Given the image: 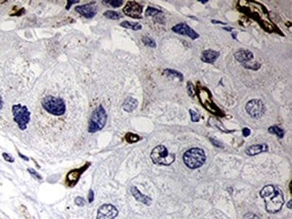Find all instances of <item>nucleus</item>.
<instances>
[{
	"mask_svg": "<svg viewBox=\"0 0 292 219\" xmlns=\"http://www.w3.org/2000/svg\"><path fill=\"white\" fill-rule=\"evenodd\" d=\"M194 88H193V85H192V83H191V82H189L188 83L187 85V90H188V94L190 96H191V91L193 90Z\"/></svg>",
	"mask_w": 292,
	"mask_h": 219,
	"instance_id": "nucleus-33",
	"label": "nucleus"
},
{
	"mask_svg": "<svg viewBox=\"0 0 292 219\" xmlns=\"http://www.w3.org/2000/svg\"><path fill=\"white\" fill-rule=\"evenodd\" d=\"M130 191H131L132 196H133L138 201H139V202L145 204L146 206H150V205H151V203H152V199H151V198H149V197L146 196V195L142 194L137 187H132L131 189H130Z\"/></svg>",
	"mask_w": 292,
	"mask_h": 219,
	"instance_id": "nucleus-13",
	"label": "nucleus"
},
{
	"mask_svg": "<svg viewBox=\"0 0 292 219\" xmlns=\"http://www.w3.org/2000/svg\"><path fill=\"white\" fill-rule=\"evenodd\" d=\"M121 27H124L127 29H131V30H134V31H138V30H141L142 29V26L141 24L138 23V22H132L129 21H124L121 23Z\"/></svg>",
	"mask_w": 292,
	"mask_h": 219,
	"instance_id": "nucleus-18",
	"label": "nucleus"
},
{
	"mask_svg": "<svg viewBox=\"0 0 292 219\" xmlns=\"http://www.w3.org/2000/svg\"><path fill=\"white\" fill-rule=\"evenodd\" d=\"M150 157L153 163L157 165H170L175 162V155L170 154L167 147L162 145L156 146L152 150Z\"/></svg>",
	"mask_w": 292,
	"mask_h": 219,
	"instance_id": "nucleus-4",
	"label": "nucleus"
},
{
	"mask_svg": "<svg viewBox=\"0 0 292 219\" xmlns=\"http://www.w3.org/2000/svg\"><path fill=\"white\" fill-rule=\"evenodd\" d=\"M235 58L238 62L243 64L246 67L249 65V62L251 60L253 59V53L247 50H240L235 53Z\"/></svg>",
	"mask_w": 292,
	"mask_h": 219,
	"instance_id": "nucleus-12",
	"label": "nucleus"
},
{
	"mask_svg": "<svg viewBox=\"0 0 292 219\" xmlns=\"http://www.w3.org/2000/svg\"><path fill=\"white\" fill-rule=\"evenodd\" d=\"M142 42H143V43H144L146 46H148V47H151V48H156V47H157V43H156V42H155L153 39L149 38V37H144V38L142 39Z\"/></svg>",
	"mask_w": 292,
	"mask_h": 219,
	"instance_id": "nucleus-22",
	"label": "nucleus"
},
{
	"mask_svg": "<svg viewBox=\"0 0 292 219\" xmlns=\"http://www.w3.org/2000/svg\"><path fill=\"white\" fill-rule=\"evenodd\" d=\"M12 112L14 116V120L18 125L21 130H25L28 123L30 122L31 112L28 108L24 105L14 104L12 107Z\"/></svg>",
	"mask_w": 292,
	"mask_h": 219,
	"instance_id": "nucleus-6",
	"label": "nucleus"
},
{
	"mask_svg": "<svg viewBox=\"0 0 292 219\" xmlns=\"http://www.w3.org/2000/svg\"><path fill=\"white\" fill-rule=\"evenodd\" d=\"M104 15H105L106 18L108 19H112V20H118L121 17V14L118 12H115V11L108 10L104 13Z\"/></svg>",
	"mask_w": 292,
	"mask_h": 219,
	"instance_id": "nucleus-20",
	"label": "nucleus"
},
{
	"mask_svg": "<svg viewBox=\"0 0 292 219\" xmlns=\"http://www.w3.org/2000/svg\"><path fill=\"white\" fill-rule=\"evenodd\" d=\"M165 73L167 74V75H169V76L177 77L178 79H180L181 81H183V74L179 73L178 71H175V70H173V69H169V68H167V69L165 70Z\"/></svg>",
	"mask_w": 292,
	"mask_h": 219,
	"instance_id": "nucleus-21",
	"label": "nucleus"
},
{
	"mask_svg": "<svg viewBox=\"0 0 292 219\" xmlns=\"http://www.w3.org/2000/svg\"><path fill=\"white\" fill-rule=\"evenodd\" d=\"M224 29H225V30H227V31H231V30H232L231 28H224Z\"/></svg>",
	"mask_w": 292,
	"mask_h": 219,
	"instance_id": "nucleus-40",
	"label": "nucleus"
},
{
	"mask_svg": "<svg viewBox=\"0 0 292 219\" xmlns=\"http://www.w3.org/2000/svg\"><path fill=\"white\" fill-rule=\"evenodd\" d=\"M137 106H138V101L132 97H128L122 104V108L127 112H132L137 108Z\"/></svg>",
	"mask_w": 292,
	"mask_h": 219,
	"instance_id": "nucleus-17",
	"label": "nucleus"
},
{
	"mask_svg": "<svg viewBox=\"0 0 292 219\" xmlns=\"http://www.w3.org/2000/svg\"><path fill=\"white\" fill-rule=\"evenodd\" d=\"M260 195L264 200L265 209L268 213L274 214L282 209L284 204V196L281 189L273 185H266L262 188Z\"/></svg>",
	"mask_w": 292,
	"mask_h": 219,
	"instance_id": "nucleus-1",
	"label": "nucleus"
},
{
	"mask_svg": "<svg viewBox=\"0 0 292 219\" xmlns=\"http://www.w3.org/2000/svg\"><path fill=\"white\" fill-rule=\"evenodd\" d=\"M245 110L252 118L259 119L265 112V106L260 100H251L246 103Z\"/></svg>",
	"mask_w": 292,
	"mask_h": 219,
	"instance_id": "nucleus-7",
	"label": "nucleus"
},
{
	"mask_svg": "<svg viewBox=\"0 0 292 219\" xmlns=\"http://www.w3.org/2000/svg\"><path fill=\"white\" fill-rule=\"evenodd\" d=\"M84 170V168H81V170H73L68 174L67 180H68V184L70 186H73L74 184H76V182L78 180L79 176L81 175V173L83 172Z\"/></svg>",
	"mask_w": 292,
	"mask_h": 219,
	"instance_id": "nucleus-16",
	"label": "nucleus"
},
{
	"mask_svg": "<svg viewBox=\"0 0 292 219\" xmlns=\"http://www.w3.org/2000/svg\"><path fill=\"white\" fill-rule=\"evenodd\" d=\"M172 31H175L177 34L186 35L192 40H196L199 36L196 31L193 29H191L186 23H178L176 25H175L174 27H172Z\"/></svg>",
	"mask_w": 292,
	"mask_h": 219,
	"instance_id": "nucleus-10",
	"label": "nucleus"
},
{
	"mask_svg": "<svg viewBox=\"0 0 292 219\" xmlns=\"http://www.w3.org/2000/svg\"><path fill=\"white\" fill-rule=\"evenodd\" d=\"M2 156L3 158L6 161V162H8V163H14V158L13 156H11L9 154H7V153H3L2 154Z\"/></svg>",
	"mask_w": 292,
	"mask_h": 219,
	"instance_id": "nucleus-29",
	"label": "nucleus"
},
{
	"mask_svg": "<svg viewBox=\"0 0 292 219\" xmlns=\"http://www.w3.org/2000/svg\"><path fill=\"white\" fill-rule=\"evenodd\" d=\"M28 172H30V174L32 175L33 177L35 178V179H37V180H42V177L34 170V169H31V168H28Z\"/></svg>",
	"mask_w": 292,
	"mask_h": 219,
	"instance_id": "nucleus-27",
	"label": "nucleus"
},
{
	"mask_svg": "<svg viewBox=\"0 0 292 219\" xmlns=\"http://www.w3.org/2000/svg\"><path fill=\"white\" fill-rule=\"evenodd\" d=\"M190 113L191 116V120L194 121V122H197L199 120V115L196 112V111H193V110H190Z\"/></svg>",
	"mask_w": 292,
	"mask_h": 219,
	"instance_id": "nucleus-26",
	"label": "nucleus"
},
{
	"mask_svg": "<svg viewBox=\"0 0 292 219\" xmlns=\"http://www.w3.org/2000/svg\"><path fill=\"white\" fill-rule=\"evenodd\" d=\"M3 105H4V102H3V99H2V97L0 95V110L3 108Z\"/></svg>",
	"mask_w": 292,
	"mask_h": 219,
	"instance_id": "nucleus-35",
	"label": "nucleus"
},
{
	"mask_svg": "<svg viewBox=\"0 0 292 219\" xmlns=\"http://www.w3.org/2000/svg\"><path fill=\"white\" fill-rule=\"evenodd\" d=\"M76 11L87 19L93 18L97 13L96 7L94 6V4H91V3L76 6Z\"/></svg>",
	"mask_w": 292,
	"mask_h": 219,
	"instance_id": "nucleus-11",
	"label": "nucleus"
},
{
	"mask_svg": "<svg viewBox=\"0 0 292 219\" xmlns=\"http://www.w3.org/2000/svg\"><path fill=\"white\" fill-rule=\"evenodd\" d=\"M104 3L109 4L113 7H120L123 4V1H121V0H107V1H104Z\"/></svg>",
	"mask_w": 292,
	"mask_h": 219,
	"instance_id": "nucleus-24",
	"label": "nucleus"
},
{
	"mask_svg": "<svg viewBox=\"0 0 292 219\" xmlns=\"http://www.w3.org/2000/svg\"><path fill=\"white\" fill-rule=\"evenodd\" d=\"M268 150V146L267 145H253V146H248L246 149H245V153L247 156H256V155H259L260 153L262 152H266Z\"/></svg>",
	"mask_w": 292,
	"mask_h": 219,
	"instance_id": "nucleus-15",
	"label": "nucleus"
},
{
	"mask_svg": "<svg viewBox=\"0 0 292 219\" xmlns=\"http://www.w3.org/2000/svg\"><path fill=\"white\" fill-rule=\"evenodd\" d=\"M118 213V209L112 204H104L97 211L96 219H115Z\"/></svg>",
	"mask_w": 292,
	"mask_h": 219,
	"instance_id": "nucleus-9",
	"label": "nucleus"
},
{
	"mask_svg": "<svg viewBox=\"0 0 292 219\" xmlns=\"http://www.w3.org/2000/svg\"><path fill=\"white\" fill-rule=\"evenodd\" d=\"M219 55L220 54H219V51H212V50H207V51H202L200 59H201V60L203 62L213 63L218 59Z\"/></svg>",
	"mask_w": 292,
	"mask_h": 219,
	"instance_id": "nucleus-14",
	"label": "nucleus"
},
{
	"mask_svg": "<svg viewBox=\"0 0 292 219\" xmlns=\"http://www.w3.org/2000/svg\"><path fill=\"white\" fill-rule=\"evenodd\" d=\"M289 209H291V200H290L289 202Z\"/></svg>",
	"mask_w": 292,
	"mask_h": 219,
	"instance_id": "nucleus-39",
	"label": "nucleus"
},
{
	"mask_svg": "<svg viewBox=\"0 0 292 219\" xmlns=\"http://www.w3.org/2000/svg\"><path fill=\"white\" fill-rule=\"evenodd\" d=\"M199 2H201V3H203V4H205V3H207V2H208V0H199Z\"/></svg>",
	"mask_w": 292,
	"mask_h": 219,
	"instance_id": "nucleus-38",
	"label": "nucleus"
},
{
	"mask_svg": "<svg viewBox=\"0 0 292 219\" xmlns=\"http://www.w3.org/2000/svg\"><path fill=\"white\" fill-rule=\"evenodd\" d=\"M245 219H261L260 217H258L257 215L253 214V213H247L245 216Z\"/></svg>",
	"mask_w": 292,
	"mask_h": 219,
	"instance_id": "nucleus-30",
	"label": "nucleus"
},
{
	"mask_svg": "<svg viewBox=\"0 0 292 219\" xmlns=\"http://www.w3.org/2000/svg\"><path fill=\"white\" fill-rule=\"evenodd\" d=\"M212 22H213V23H215V22H216V23H221V24H226V23H223V22H222L214 21V20H213V21H212Z\"/></svg>",
	"mask_w": 292,
	"mask_h": 219,
	"instance_id": "nucleus-37",
	"label": "nucleus"
},
{
	"mask_svg": "<svg viewBox=\"0 0 292 219\" xmlns=\"http://www.w3.org/2000/svg\"><path fill=\"white\" fill-rule=\"evenodd\" d=\"M126 139H127L128 142L133 143V142H137V141L139 140V136H137L136 134H133V133H128L126 135Z\"/></svg>",
	"mask_w": 292,
	"mask_h": 219,
	"instance_id": "nucleus-25",
	"label": "nucleus"
},
{
	"mask_svg": "<svg viewBox=\"0 0 292 219\" xmlns=\"http://www.w3.org/2000/svg\"><path fill=\"white\" fill-rule=\"evenodd\" d=\"M162 12L158 9H156L154 7H147L146 11V16H156L158 14H161Z\"/></svg>",
	"mask_w": 292,
	"mask_h": 219,
	"instance_id": "nucleus-23",
	"label": "nucleus"
},
{
	"mask_svg": "<svg viewBox=\"0 0 292 219\" xmlns=\"http://www.w3.org/2000/svg\"><path fill=\"white\" fill-rule=\"evenodd\" d=\"M106 120L107 113L105 112V108L103 107V105H99L92 113L88 126V131L90 133H95L103 129L106 124Z\"/></svg>",
	"mask_w": 292,
	"mask_h": 219,
	"instance_id": "nucleus-5",
	"label": "nucleus"
},
{
	"mask_svg": "<svg viewBox=\"0 0 292 219\" xmlns=\"http://www.w3.org/2000/svg\"><path fill=\"white\" fill-rule=\"evenodd\" d=\"M183 159L184 164L190 169H197L204 164L206 156L201 148H191L184 153Z\"/></svg>",
	"mask_w": 292,
	"mask_h": 219,
	"instance_id": "nucleus-3",
	"label": "nucleus"
},
{
	"mask_svg": "<svg viewBox=\"0 0 292 219\" xmlns=\"http://www.w3.org/2000/svg\"><path fill=\"white\" fill-rule=\"evenodd\" d=\"M251 131L249 128H245L244 129H243V134H244V136H248L250 135Z\"/></svg>",
	"mask_w": 292,
	"mask_h": 219,
	"instance_id": "nucleus-34",
	"label": "nucleus"
},
{
	"mask_svg": "<svg viewBox=\"0 0 292 219\" xmlns=\"http://www.w3.org/2000/svg\"><path fill=\"white\" fill-rule=\"evenodd\" d=\"M75 203H76V205H77L78 207H83L85 205V201H84V199L82 197H77V198H76L75 199Z\"/></svg>",
	"mask_w": 292,
	"mask_h": 219,
	"instance_id": "nucleus-28",
	"label": "nucleus"
},
{
	"mask_svg": "<svg viewBox=\"0 0 292 219\" xmlns=\"http://www.w3.org/2000/svg\"><path fill=\"white\" fill-rule=\"evenodd\" d=\"M268 131H269L271 134L276 135V136H278V137H280V138H282V137L284 136V130H283L282 128H281L280 127H278V126H271V127L269 128Z\"/></svg>",
	"mask_w": 292,
	"mask_h": 219,
	"instance_id": "nucleus-19",
	"label": "nucleus"
},
{
	"mask_svg": "<svg viewBox=\"0 0 292 219\" xmlns=\"http://www.w3.org/2000/svg\"><path fill=\"white\" fill-rule=\"evenodd\" d=\"M42 108L50 114L53 116H61L66 112V104L60 97H55L52 95L46 96L42 101Z\"/></svg>",
	"mask_w": 292,
	"mask_h": 219,
	"instance_id": "nucleus-2",
	"label": "nucleus"
},
{
	"mask_svg": "<svg viewBox=\"0 0 292 219\" xmlns=\"http://www.w3.org/2000/svg\"><path fill=\"white\" fill-rule=\"evenodd\" d=\"M19 156H21L22 158H23V159H24L25 161H29V158H28V157H26V156H23V155H22V154H20V153H19Z\"/></svg>",
	"mask_w": 292,
	"mask_h": 219,
	"instance_id": "nucleus-36",
	"label": "nucleus"
},
{
	"mask_svg": "<svg viewBox=\"0 0 292 219\" xmlns=\"http://www.w3.org/2000/svg\"><path fill=\"white\" fill-rule=\"evenodd\" d=\"M76 3H79V1H78V0H74V1L68 0V5H67V6H66V9L68 10V9L70 8V6H71L73 4H76Z\"/></svg>",
	"mask_w": 292,
	"mask_h": 219,
	"instance_id": "nucleus-31",
	"label": "nucleus"
},
{
	"mask_svg": "<svg viewBox=\"0 0 292 219\" xmlns=\"http://www.w3.org/2000/svg\"><path fill=\"white\" fill-rule=\"evenodd\" d=\"M94 191H93L92 189H90V191H89V195H88V201H89V203H92V202L94 201Z\"/></svg>",
	"mask_w": 292,
	"mask_h": 219,
	"instance_id": "nucleus-32",
	"label": "nucleus"
},
{
	"mask_svg": "<svg viewBox=\"0 0 292 219\" xmlns=\"http://www.w3.org/2000/svg\"><path fill=\"white\" fill-rule=\"evenodd\" d=\"M142 12L143 6L134 1H129L123 8V13L126 15L136 19L142 18Z\"/></svg>",
	"mask_w": 292,
	"mask_h": 219,
	"instance_id": "nucleus-8",
	"label": "nucleus"
}]
</instances>
